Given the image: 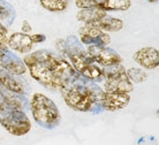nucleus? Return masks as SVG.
<instances>
[{
  "mask_svg": "<svg viewBox=\"0 0 159 145\" xmlns=\"http://www.w3.org/2000/svg\"><path fill=\"white\" fill-rule=\"evenodd\" d=\"M23 62L32 79L52 90L62 89L80 75L66 58L48 50L25 55Z\"/></svg>",
  "mask_w": 159,
  "mask_h": 145,
  "instance_id": "obj_1",
  "label": "nucleus"
},
{
  "mask_svg": "<svg viewBox=\"0 0 159 145\" xmlns=\"http://www.w3.org/2000/svg\"><path fill=\"white\" fill-rule=\"evenodd\" d=\"M64 102L68 107L77 112L100 113L103 107L100 105V97L104 90L90 79L79 75L73 82L60 89Z\"/></svg>",
  "mask_w": 159,
  "mask_h": 145,
  "instance_id": "obj_2",
  "label": "nucleus"
},
{
  "mask_svg": "<svg viewBox=\"0 0 159 145\" xmlns=\"http://www.w3.org/2000/svg\"><path fill=\"white\" fill-rule=\"evenodd\" d=\"M56 47L61 54L69 59L74 69L84 79H90L92 82L103 81L102 67L88 55L82 43L75 36H69L67 39H58L56 42Z\"/></svg>",
  "mask_w": 159,
  "mask_h": 145,
  "instance_id": "obj_3",
  "label": "nucleus"
},
{
  "mask_svg": "<svg viewBox=\"0 0 159 145\" xmlns=\"http://www.w3.org/2000/svg\"><path fill=\"white\" fill-rule=\"evenodd\" d=\"M29 110L36 123L45 129H53L59 125L61 115L56 102L44 93H34L29 102Z\"/></svg>",
  "mask_w": 159,
  "mask_h": 145,
  "instance_id": "obj_4",
  "label": "nucleus"
},
{
  "mask_svg": "<svg viewBox=\"0 0 159 145\" xmlns=\"http://www.w3.org/2000/svg\"><path fill=\"white\" fill-rule=\"evenodd\" d=\"M0 125L14 136H24L31 129L25 112L9 107L2 99H0Z\"/></svg>",
  "mask_w": 159,
  "mask_h": 145,
  "instance_id": "obj_5",
  "label": "nucleus"
},
{
  "mask_svg": "<svg viewBox=\"0 0 159 145\" xmlns=\"http://www.w3.org/2000/svg\"><path fill=\"white\" fill-rule=\"evenodd\" d=\"M104 91L129 93L134 90V85L128 79L126 69L121 63L103 67Z\"/></svg>",
  "mask_w": 159,
  "mask_h": 145,
  "instance_id": "obj_6",
  "label": "nucleus"
},
{
  "mask_svg": "<svg viewBox=\"0 0 159 145\" xmlns=\"http://www.w3.org/2000/svg\"><path fill=\"white\" fill-rule=\"evenodd\" d=\"M87 53L97 65L102 67L122 62V58L120 57L119 53H116L113 48H110L107 46L90 45L87 48Z\"/></svg>",
  "mask_w": 159,
  "mask_h": 145,
  "instance_id": "obj_7",
  "label": "nucleus"
},
{
  "mask_svg": "<svg viewBox=\"0 0 159 145\" xmlns=\"http://www.w3.org/2000/svg\"><path fill=\"white\" fill-rule=\"evenodd\" d=\"M79 36L81 43L84 45H99V46H107L111 43V37L105 31L95 27L93 24H85L80 28Z\"/></svg>",
  "mask_w": 159,
  "mask_h": 145,
  "instance_id": "obj_8",
  "label": "nucleus"
},
{
  "mask_svg": "<svg viewBox=\"0 0 159 145\" xmlns=\"http://www.w3.org/2000/svg\"><path fill=\"white\" fill-rule=\"evenodd\" d=\"M75 5L80 9L96 7L105 12H125L131 7V0H75Z\"/></svg>",
  "mask_w": 159,
  "mask_h": 145,
  "instance_id": "obj_9",
  "label": "nucleus"
},
{
  "mask_svg": "<svg viewBox=\"0 0 159 145\" xmlns=\"http://www.w3.org/2000/svg\"><path fill=\"white\" fill-rule=\"evenodd\" d=\"M0 84L7 90L20 94H28L30 88L28 82L21 77V75H15L0 67Z\"/></svg>",
  "mask_w": 159,
  "mask_h": 145,
  "instance_id": "obj_10",
  "label": "nucleus"
},
{
  "mask_svg": "<svg viewBox=\"0 0 159 145\" xmlns=\"http://www.w3.org/2000/svg\"><path fill=\"white\" fill-rule=\"evenodd\" d=\"M130 102L129 93L123 92H111V91H104L100 97V105L103 111L108 112H116L122 110Z\"/></svg>",
  "mask_w": 159,
  "mask_h": 145,
  "instance_id": "obj_11",
  "label": "nucleus"
},
{
  "mask_svg": "<svg viewBox=\"0 0 159 145\" xmlns=\"http://www.w3.org/2000/svg\"><path fill=\"white\" fill-rule=\"evenodd\" d=\"M133 59L145 69H155L159 66V51L155 47H142L134 53Z\"/></svg>",
  "mask_w": 159,
  "mask_h": 145,
  "instance_id": "obj_12",
  "label": "nucleus"
},
{
  "mask_svg": "<svg viewBox=\"0 0 159 145\" xmlns=\"http://www.w3.org/2000/svg\"><path fill=\"white\" fill-rule=\"evenodd\" d=\"M0 67L15 75H23L27 71V67L23 60H21L17 55L9 51V48H6L4 54L0 57Z\"/></svg>",
  "mask_w": 159,
  "mask_h": 145,
  "instance_id": "obj_13",
  "label": "nucleus"
},
{
  "mask_svg": "<svg viewBox=\"0 0 159 145\" xmlns=\"http://www.w3.org/2000/svg\"><path fill=\"white\" fill-rule=\"evenodd\" d=\"M32 45L34 43L30 38V35H25L23 32H14L7 39V47L9 50L23 54L31 51Z\"/></svg>",
  "mask_w": 159,
  "mask_h": 145,
  "instance_id": "obj_14",
  "label": "nucleus"
},
{
  "mask_svg": "<svg viewBox=\"0 0 159 145\" xmlns=\"http://www.w3.org/2000/svg\"><path fill=\"white\" fill-rule=\"evenodd\" d=\"M106 15L107 13L100 8L88 7L80 9V12L76 14V19L85 24H95Z\"/></svg>",
  "mask_w": 159,
  "mask_h": 145,
  "instance_id": "obj_15",
  "label": "nucleus"
},
{
  "mask_svg": "<svg viewBox=\"0 0 159 145\" xmlns=\"http://www.w3.org/2000/svg\"><path fill=\"white\" fill-rule=\"evenodd\" d=\"M95 27L100 29L102 31L105 32H118L123 28V21L116 17L112 16H104L102 20H99L97 23L93 24Z\"/></svg>",
  "mask_w": 159,
  "mask_h": 145,
  "instance_id": "obj_16",
  "label": "nucleus"
},
{
  "mask_svg": "<svg viewBox=\"0 0 159 145\" xmlns=\"http://www.w3.org/2000/svg\"><path fill=\"white\" fill-rule=\"evenodd\" d=\"M0 23L4 24L5 27L7 28L8 25L13 24L14 20L16 17V12L15 8L13 7L9 2L2 1L0 0Z\"/></svg>",
  "mask_w": 159,
  "mask_h": 145,
  "instance_id": "obj_17",
  "label": "nucleus"
},
{
  "mask_svg": "<svg viewBox=\"0 0 159 145\" xmlns=\"http://www.w3.org/2000/svg\"><path fill=\"white\" fill-rule=\"evenodd\" d=\"M39 4L48 12H64L68 7V0H39Z\"/></svg>",
  "mask_w": 159,
  "mask_h": 145,
  "instance_id": "obj_18",
  "label": "nucleus"
},
{
  "mask_svg": "<svg viewBox=\"0 0 159 145\" xmlns=\"http://www.w3.org/2000/svg\"><path fill=\"white\" fill-rule=\"evenodd\" d=\"M128 79H130L131 83H142L148 79L147 71H144L141 68H130L126 70Z\"/></svg>",
  "mask_w": 159,
  "mask_h": 145,
  "instance_id": "obj_19",
  "label": "nucleus"
},
{
  "mask_svg": "<svg viewBox=\"0 0 159 145\" xmlns=\"http://www.w3.org/2000/svg\"><path fill=\"white\" fill-rule=\"evenodd\" d=\"M30 38H31L32 43L34 44H38V43H43L46 39V36L43 35V34H34V35H30Z\"/></svg>",
  "mask_w": 159,
  "mask_h": 145,
  "instance_id": "obj_20",
  "label": "nucleus"
},
{
  "mask_svg": "<svg viewBox=\"0 0 159 145\" xmlns=\"http://www.w3.org/2000/svg\"><path fill=\"white\" fill-rule=\"evenodd\" d=\"M21 31L23 32V34H25V35H30V32L32 31V28L28 21H23L22 28H21Z\"/></svg>",
  "mask_w": 159,
  "mask_h": 145,
  "instance_id": "obj_21",
  "label": "nucleus"
},
{
  "mask_svg": "<svg viewBox=\"0 0 159 145\" xmlns=\"http://www.w3.org/2000/svg\"><path fill=\"white\" fill-rule=\"evenodd\" d=\"M7 39H8L7 35L0 34V46H1V47H7Z\"/></svg>",
  "mask_w": 159,
  "mask_h": 145,
  "instance_id": "obj_22",
  "label": "nucleus"
},
{
  "mask_svg": "<svg viewBox=\"0 0 159 145\" xmlns=\"http://www.w3.org/2000/svg\"><path fill=\"white\" fill-rule=\"evenodd\" d=\"M0 34H4V35H7V28L5 27L4 24L0 23Z\"/></svg>",
  "mask_w": 159,
  "mask_h": 145,
  "instance_id": "obj_23",
  "label": "nucleus"
},
{
  "mask_svg": "<svg viewBox=\"0 0 159 145\" xmlns=\"http://www.w3.org/2000/svg\"><path fill=\"white\" fill-rule=\"evenodd\" d=\"M6 48H8V47H1V46H0V57L4 54V52H5V50H6Z\"/></svg>",
  "mask_w": 159,
  "mask_h": 145,
  "instance_id": "obj_24",
  "label": "nucleus"
},
{
  "mask_svg": "<svg viewBox=\"0 0 159 145\" xmlns=\"http://www.w3.org/2000/svg\"><path fill=\"white\" fill-rule=\"evenodd\" d=\"M156 114H157V116H158V119H159V110H157V112H156Z\"/></svg>",
  "mask_w": 159,
  "mask_h": 145,
  "instance_id": "obj_25",
  "label": "nucleus"
},
{
  "mask_svg": "<svg viewBox=\"0 0 159 145\" xmlns=\"http://www.w3.org/2000/svg\"><path fill=\"white\" fill-rule=\"evenodd\" d=\"M150 1H152V2H153V1H157V0H150Z\"/></svg>",
  "mask_w": 159,
  "mask_h": 145,
  "instance_id": "obj_26",
  "label": "nucleus"
}]
</instances>
